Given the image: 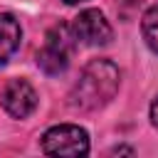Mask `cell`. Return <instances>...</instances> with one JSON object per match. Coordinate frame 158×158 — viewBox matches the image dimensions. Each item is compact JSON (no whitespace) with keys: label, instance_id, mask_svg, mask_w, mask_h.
<instances>
[{"label":"cell","instance_id":"2","mask_svg":"<svg viewBox=\"0 0 158 158\" xmlns=\"http://www.w3.org/2000/svg\"><path fill=\"white\" fill-rule=\"evenodd\" d=\"M74 47H77L74 30L69 25H54L44 37L42 49L37 52V67L44 74H62L69 67Z\"/></svg>","mask_w":158,"mask_h":158},{"label":"cell","instance_id":"8","mask_svg":"<svg viewBox=\"0 0 158 158\" xmlns=\"http://www.w3.org/2000/svg\"><path fill=\"white\" fill-rule=\"evenodd\" d=\"M151 121H153V126L158 128V96H156L153 104H151Z\"/></svg>","mask_w":158,"mask_h":158},{"label":"cell","instance_id":"9","mask_svg":"<svg viewBox=\"0 0 158 158\" xmlns=\"http://www.w3.org/2000/svg\"><path fill=\"white\" fill-rule=\"evenodd\" d=\"M67 5H77V2H84V0H64Z\"/></svg>","mask_w":158,"mask_h":158},{"label":"cell","instance_id":"5","mask_svg":"<svg viewBox=\"0 0 158 158\" xmlns=\"http://www.w3.org/2000/svg\"><path fill=\"white\" fill-rule=\"evenodd\" d=\"M0 101L12 118H27L37 109V91L27 79H10L2 89Z\"/></svg>","mask_w":158,"mask_h":158},{"label":"cell","instance_id":"1","mask_svg":"<svg viewBox=\"0 0 158 158\" xmlns=\"http://www.w3.org/2000/svg\"><path fill=\"white\" fill-rule=\"evenodd\" d=\"M118 84H121V74H118V67L109 59H91L79 81L74 84L69 99H72V106L74 109H81V111H94V109H101L106 106L116 91H118Z\"/></svg>","mask_w":158,"mask_h":158},{"label":"cell","instance_id":"6","mask_svg":"<svg viewBox=\"0 0 158 158\" xmlns=\"http://www.w3.org/2000/svg\"><path fill=\"white\" fill-rule=\"evenodd\" d=\"M20 40H22L20 22L12 15L0 12V67L20 49Z\"/></svg>","mask_w":158,"mask_h":158},{"label":"cell","instance_id":"7","mask_svg":"<svg viewBox=\"0 0 158 158\" xmlns=\"http://www.w3.org/2000/svg\"><path fill=\"white\" fill-rule=\"evenodd\" d=\"M141 30H143V40H146V44L158 54V5H153V7L146 10L143 22H141Z\"/></svg>","mask_w":158,"mask_h":158},{"label":"cell","instance_id":"3","mask_svg":"<svg viewBox=\"0 0 158 158\" xmlns=\"http://www.w3.org/2000/svg\"><path fill=\"white\" fill-rule=\"evenodd\" d=\"M42 153H47V156H86L89 136L81 126H74V123L52 126L42 136Z\"/></svg>","mask_w":158,"mask_h":158},{"label":"cell","instance_id":"4","mask_svg":"<svg viewBox=\"0 0 158 158\" xmlns=\"http://www.w3.org/2000/svg\"><path fill=\"white\" fill-rule=\"evenodd\" d=\"M72 30H74V37L86 44V47H104L111 42L114 37V30L109 25V20L104 17V12L89 7V10H81L74 22H72Z\"/></svg>","mask_w":158,"mask_h":158}]
</instances>
